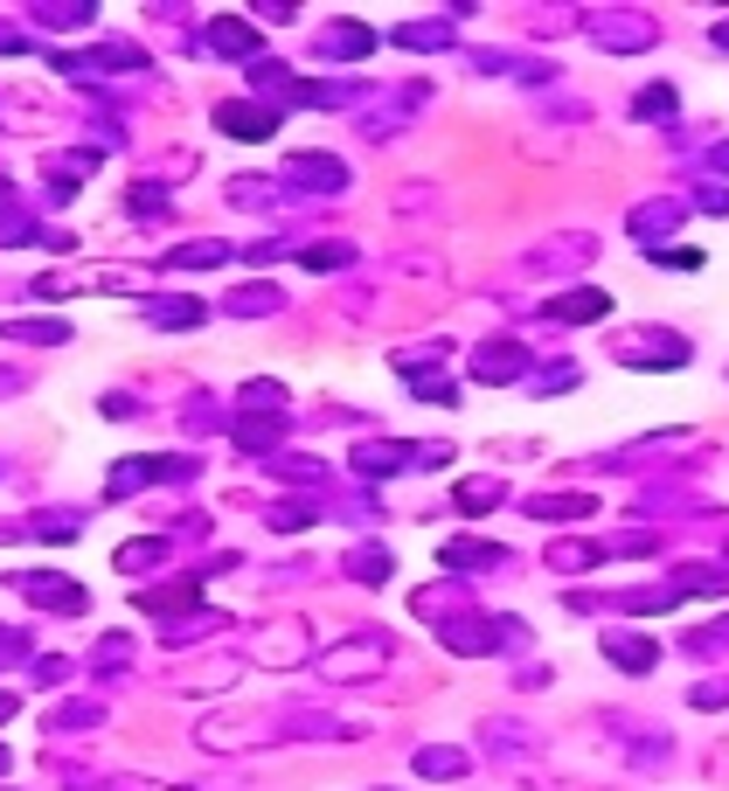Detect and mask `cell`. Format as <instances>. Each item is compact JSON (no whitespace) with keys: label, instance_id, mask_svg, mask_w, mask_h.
<instances>
[{"label":"cell","instance_id":"1f68e13d","mask_svg":"<svg viewBox=\"0 0 729 791\" xmlns=\"http://www.w3.org/2000/svg\"><path fill=\"white\" fill-rule=\"evenodd\" d=\"M695 208H709V216H729V195H716V188H709V195H701Z\"/></svg>","mask_w":729,"mask_h":791},{"label":"cell","instance_id":"44dd1931","mask_svg":"<svg viewBox=\"0 0 729 791\" xmlns=\"http://www.w3.org/2000/svg\"><path fill=\"white\" fill-rule=\"evenodd\" d=\"M417 771H424V778H465V750H445V743L417 750Z\"/></svg>","mask_w":729,"mask_h":791},{"label":"cell","instance_id":"ffe728a7","mask_svg":"<svg viewBox=\"0 0 729 791\" xmlns=\"http://www.w3.org/2000/svg\"><path fill=\"white\" fill-rule=\"evenodd\" d=\"M348 569H355V584H389V569H397V563H389V548H355Z\"/></svg>","mask_w":729,"mask_h":791},{"label":"cell","instance_id":"cb8c5ba5","mask_svg":"<svg viewBox=\"0 0 729 791\" xmlns=\"http://www.w3.org/2000/svg\"><path fill=\"white\" fill-rule=\"evenodd\" d=\"M229 312H244V320L278 312V285H244V292H229Z\"/></svg>","mask_w":729,"mask_h":791},{"label":"cell","instance_id":"5bb4252c","mask_svg":"<svg viewBox=\"0 0 729 791\" xmlns=\"http://www.w3.org/2000/svg\"><path fill=\"white\" fill-rule=\"evenodd\" d=\"M528 514L535 521H584V514H597V500L591 493H556V500L542 493V500H528Z\"/></svg>","mask_w":729,"mask_h":791},{"label":"cell","instance_id":"e575fe53","mask_svg":"<svg viewBox=\"0 0 729 791\" xmlns=\"http://www.w3.org/2000/svg\"><path fill=\"white\" fill-rule=\"evenodd\" d=\"M709 161H716V167H729V146H716V153H709Z\"/></svg>","mask_w":729,"mask_h":791},{"label":"cell","instance_id":"ba28073f","mask_svg":"<svg viewBox=\"0 0 729 791\" xmlns=\"http://www.w3.org/2000/svg\"><path fill=\"white\" fill-rule=\"evenodd\" d=\"M605 312H612V292H597V285H569V292L550 299V320H569V327L605 320Z\"/></svg>","mask_w":729,"mask_h":791},{"label":"cell","instance_id":"9a60e30c","mask_svg":"<svg viewBox=\"0 0 729 791\" xmlns=\"http://www.w3.org/2000/svg\"><path fill=\"white\" fill-rule=\"evenodd\" d=\"M674 590H695V597H729V569H722V563H688Z\"/></svg>","mask_w":729,"mask_h":791},{"label":"cell","instance_id":"d6a6232c","mask_svg":"<svg viewBox=\"0 0 729 791\" xmlns=\"http://www.w3.org/2000/svg\"><path fill=\"white\" fill-rule=\"evenodd\" d=\"M709 49H722V56H729V21H716V29H709Z\"/></svg>","mask_w":729,"mask_h":791},{"label":"cell","instance_id":"d590c367","mask_svg":"<svg viewBox=\"0 0 729 791\" xmlns=\"http://www.w3.org/2000/svg\"><path fill=\"white\" fill-rule=\"evenodd\" d=\"M0 763H8V750H0Z\"/></svg>","mask_w":729,"mask_h":791},{"label":"cell","instance_id":"484cf974","mask_svg":"<svg viewBox=\"0 0 729 791\" xmlns=\"http://www.w3.org/2000/svg\"><path fill=\"white\" fill-rule=\"evenodd\" d=\"M153 563H167V542H125L119 548V569H153Z\"/></svg>","mask_w":729,"mask_h":791},{"label":"cell","instance_id":"5b68a950","mask_svg":"<svg viewBox=\"0 0 729 791\" xmlns=\"http://www.w3.org/2000/svg\"><path fill=\"white\" fill-rule=\"evenodd\" d=\"M285 181H312V195H341L348 167L333 161V153H292V161H285Z\"/></svg>","mask_w":729,"mask_h":791},{"label":"cell","instance_id":"d4e9b609","mask_svg":"<svg viewBox=\"0 0 729 791\" xmlns=\"http://www.w3.org/2000/svg\"><path fill=\"white\" fill-rule=\"evenodd\" d=\"M459 507H465V514L501 507V480H465V486H459Z\"/></svg>","mask_w":729,"mask_h":791},{"label":"cell","instance_id":"277c9868","mask_svg":"<svg viewBox=\"0 0 729 791\" xmlns=\"http://www.w3.org/2000/svg\"><path fill=\"white\" fill-rule=\"evenodd\" d=\"M591 35H597V49H625V56H633V49H654L660 42V21H646V14H605Z\"/></svg>","mask_w":729,"mask_h":791},{"label":"cell","instance_id":"2e32d148","mask_svg":"<svg viewBox=\"0 0 729 791\" xmlns=\"http://www.w3.org/2000/svg\"><path fill=\"white\" fill-rule=\"evenodd\" d=\"M681 223V202H639L633 208V236H667Z\"/></svg>","mask_w":729,"mask_h":791},{"label":"cell","instance_id":"603a6c76","mask_svg":"<svg viewBox=\"0 0 729 791\" xmlns=\"http://www.w3.org/2000/svg\"><path fill=\"white\" fill-rule=\"evenodd\" d=\"M285 431V417L271 410V417H244V424H237V444H244V452H265V444Z\"/></svg>","mask_w":729,"mask_h":791},{"label":"cell","instance_id":"8fae6325","mask_svg":"<svg viewBox=\"0 0 729 791\" xmlns=\"http://www.w3.org/2000/svg\"><path fill=\"white\" fill-rule=\"evenodd\" d=\"M21 590H29L35 604H49V612H84V590H76V584H63V576H49V569L21 576Z\"/></svg>","mask_w":729,"mask_h":791},{"label":"cell","instance_id":"7402d4cb","mask_svg":"<svg viewBox=\"0 0 729 791\" xmlns=\"http://www.w3.org/2000/svg\"><path fill=\"white\" fill-rule=\"evenodd\" d=\"M397 42H403V49H445V42H452V29H445V21H403Z\"/></svg>","mask_w":729,"mask_h":791},{"label":"cell","instance_id":"4dcf8cb0","mask_svg":"<svg viewBox=\"0 0 729 791\" xmlns=\"http://www.w3.org/2000/svg\"><path fill=\"white\" fill-rule=\"evenodd\" d=\"M688 701H695V708H729V674H722V680H701Z\"/></svg>","mask_w":729,"mask_h":791},{"label":"cell","instance_id":"6da1fadb","mask_svg":"<svg viewBox=\"0 0 729 791\" xmlns=\"http://www.w3.org/2000/svg\"><path fill=\"white\" fill-rule=\"evenodd\" d=\"M382 667H389V639H382V631H361V639L320 653V674H327V680H369V674H382Z\"/></svg>","mask_w":729,"mask_h":791},{"label":"cell","instance_id":"52a82bcc","mask_svg":"<svg viewBox=\"0 0 729 791\" xmlns=\"http://www.w3.org/2000/svg\"><path fill=\"white\" fill-rule=\"evenodd\" d=\"M438 444H361L355 452V472H369V480H389V472H403L410 459H431Z\"/></svg>","mask_w":729,"mask_h":791},{"label":"cell","instance_id":"7c38bea8","mask_svg":"<svg viewBox=\"0 0 729 791\" xmlns=\"http://www.w3.org/2000/svg\"><path fill=\"white\" fill-rule=\"evenodd\" d=\"M438 556H445V569H501L507 548L501 542H445Z\"/></svg>","mask_w":729,"mask_h":791},{"label":"cell","instance_id":"3957f363","mask_svg":"<svg viewBox=\"0 0 729 791\" xmlns=\"http://www.w3.org/2000/svg\"><path fill=\"white\" fill-rule=\"evenodd\" d=\"M216 125L229 132V140H271V132H278V112H271V104H250V97H229V104H216Z\"/></svg>","mask_w":729,"mask_h":791},{"label":"cell","instance_id":"e0dca14e","mask_svg":"<svg viewBox=\"0 0 729 791\" xmlns=\"http://www.w3.org/2000/svg\"><path fill=\"white\" fill-rule=\"evenodd\" d=\"M208 42H216L223 49V56H250V49H257V29H250V21H216V29H208Z\"/></svg>","mask_w":729,"mask_h":791},{"label":"cell","instance_id":"836d02e7","mask_svg":"<svg viewBox=\"0 0 729 791\" xmlns=\"http://www.w3.org/2000/svg\"><path fill=\"white\" fill-rule=\"evenodd\" d=\"M14 708H21V695H14V688H0V722H8Z\"/></svg>","mask_w":729,"mask_h":791},{"label":"cell","instance_id":"d6986e66","mask_svg":"<svg viewBox=\"0 0 729 791\" xmlns=\"http://www.w3.org/2000/svg\"><path fill=\"white\" fill-rule=\"evenodd\" d=\"M591 563H605V542H556L550 548V569H591Z\"/></svg>","mask_w":729,"mask_h":791},{"label":"cell","instance_id":"8992f818","mask_svg":"<svg viewBox=\"0 0 729 791\" xmlns=\"http://www.w3.org/2000/svg\"><path fill=\"white\" fill-rule=\"evenodd\" d=\"M250 659L257 667H299L306 659V625H271L265 639H250Z\"/></svg>","mask_w":729,"mask_h":791},{"label":"cell","instance_id":"30bf717a","mask_svg":"<svg viewBox=\"0 0 729 791\" xmlns=\"http://www.w3.org/2000/svg\"><path fill=\"white\" fill-rule=\"evenodd\" d=\"M521 368H528V355H521L514 340H486V348L473 355V382H514Z\"/></svg>","mask_w":729,"mask_h":791},{"label":"cell","instance_id":"f546056e","mask_svg":"<svg viewBox=\"0 0 729 791\" xmlns=\"http://www.w3.org/2000/svg\"><path fill=\"white\" fill-rule=\"evenodd\" d=\"M355 250L348 244H312V250H299V264H312V271H333V264H348Z\"/></svg>","mask_w":729,"mask_h":791},{"label":"cell","instance_id":"4316f807","mask_svg":"<svg viewBox=\"0 0 729 791\" xmlns=\"http://www.w3.org/2000/svg\"><path fill=\"white\" fill-rule=\"evenodd\" d=\"M229 257V244H181V250H167V264L181 271V264H223Z\"/></svg>","mask_w":729,"mask_h":791},{"label":"cell","instance_id":"4fadbf2b","mask_svg":"<svg viewBox=\"0 0 729 791\" xmlns=\"http://www.w3.org/2000/svg\"><path fill=\"white\" fill-rule=\"evenodd\" d=\"M376 49V29H361V21H341V29L320 35V56H369Z\"/></svg>","mask_w":729,"mask_h":791},{"label":"cell","instance_id":"9c48e42d","mask_svg":"<svg viewBox=\"0 0 729 791\" xmlns=\"http://www.w3.org/2000/svg\"><path fill=\"white\" fill-rule=\"evenodd\" d=\"M605 659L625 674H646L660 659V639H646V631H605Z\"/></svg>","mask_w":729,"mask_h":791},{"label":"cell","instance_id":"f1b7e54d","mask_svg":"<svg viewBox=\"0 0 729 791\" xmlns=\"http://www.w3.org/2000/svg\"><path fill=\"white\" fill-rule=\"evenodd\" d=\"M202 312H208V306L181 299V306H153V320H161V327H202Z\"/></svg>","mask_w":729,"mask_h":791},{"label":"cell","instance_id":"7a4b0ae2","mask_svg":"<svg viewBox=\"0 0 729 791\" xmlns=\"http://www.w3.org/2000/svg\"><path fill=\"white\" fill-rule=\"evenodd\" d=\"M618 361H625V368H688V340L646 327V333H625V340H618Z\"/></svg>","mask_w":729,"mask_h":791},{"label":"cell","instance_id":"ac0fdd59","mask_svg":"<svg viewBox=\"0 0 729 791\" xmlns=\"http://www.w3.org/2000/svg\"><path fill=\"white\" fill-rule=\"evenodd\" d=\"M8 340H35V348H63L70 327L63 320H8Z\"/></svg>","mask_w":729,"mask_h":791},{"label":"cell","instance_id":"83f0119b","mask_svg":"<svg viewBox=\"0 0 729 791\" xmlns=\"http://www.w3.org/2000/svg\"><path fill=\"white\" fill-rule=\"evenodd\" d=\"M674 104H681V97H674V84H654V91H639V104H633V112H639V119H667Z\"/></svg>","mask_w":729,"mask_h":791}]
</instances>
